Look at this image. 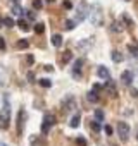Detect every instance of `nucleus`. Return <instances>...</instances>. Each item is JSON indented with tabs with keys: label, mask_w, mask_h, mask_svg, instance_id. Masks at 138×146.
<instances>
[{
	"label": "nucleus",
	"mask_w": 138,
	"mask_h": 146,
	"mask_svg": "<svg viewBox=\"0 0 138 146\" xmlns=\"http://www.w3.org/2000/svg\"><path fill=\"white\" fill-rule=\"evenodd\" d=\"M73 5H71V2H69V0H66V2H64V9H71Z\"/></svg>",
	"instance_id": "obj_35"
},
{
	"label": "nucleus",
	"mask_w": 138,
	"mask_h": 146,
	"mask_svg": "<svg viewBox=\"0 0 138 146\" xmlns=\"http://www.w3.org/2000/svg\"><path fill=\"white\" fill-rule=\"evenodd\" d=\"M9 122H11V108H9V103H5L4 110L0 112V129H9Z\"/></svg>",
	"instance_id": "obj_2"
},
{
	"label": "nucleus",
	"mask_w": 138,
	"mask_h": 146,
	"mask_svg": "<svg viewBox=\"0 0 138 146\" xmlns=\"http://www.w3.org/2000/svg\"><path fill=\"white\" fill-rule=\"evenodd\" d=\"M131 95H133L135 98H138V91H136V90H131Z\"/></svg>",
	"instance_id": "obj_38"
},
{
	"label": "nucleus",
	"mask_w": 138,
	"mask_h": 146,
	"mask_svg": "<svg viewBox=\"0 0 138 146\" xmlns=\"http://www.w3.org/2000/svg\"><path fill=\"white\" fill-rule=\"evenodd\" d=\"M4 24H5L7 28H12V26H14V19H12V17H4Z\"/></svg>",
	"instance_id": "obj_24"
},
{
	"label": "nucleus",
	"mask_w": 138,
	"mask_h": 146,
	"mask_svg": "<svg viewBox=\"0 0 138 146\" xmlns=\"http://www.w3.org/2000/svg\"><path fill=\"white\" fill-rule=\"evenodd\" d=\"M2 24H4V19H0V26H2Z\"/></svg>",
	"instance_id": "obj_40"
},
{
	"label": "nucleus",
	"mask_w": 138,
	"mask_h": 146,
	"mask_svg": "<svg viewBox=\"0 0 138 146\" xmlns=\"http://www.w3.org/2000/svg\"><path fill=\"white\" fill-rule=\"evenodd\" d=\"M5 46H7V45H5V40H4L2 36H0V50L4 52V50H5Z\"/></svg>",
	"instance_id": "obj_31"
},
{
	"label": "nucleus",
	"mask_w": 138,
	"mask_h": 146,
	"mask_svg": "<svg viewBox=\"0 0 138 146\" xmlns=\"http://www.w3.org/2000/svg\"><path fill=\"white\" fill-rule=\"evenodd\" d=\"M80 120H81V115L80 113H74V117H71V120H69V125H71L73 129H76L80 125Z\"/></svg>",
	"instance_id": "obj_12"
},
{
	"label": "nucleus",
	"mask_w": 138,
	"mask_h": 146,
	"mask_svg": "<svg viewBox=\"0 0 138 146\" xmlns=\"http://www.w3.org/2000/svg\"><path fill=\"white\" fill-rule=\"evenodd\" d=\"M107 91H109V93H111V95H112V96H114V95H116V86H114V83H112V81H111V79H109V81H107Z\"/></svg>",
	"instance_id": "obj_18"
},
{
	"label": "nucleus",
	"mask_w": 138,
	"mask_h": 146,
	"mask_svg": "<svg viewBox=\"0 0 138 146\" xmlns=\"http://www.w3.org/2000/svg\"><path fill=\"white\" fill-rule=\"evenodd\" d=\"M111 57H112V60H114V62H123V55H121V53H119L117 50H114Z\"/></svg>",
	"instance_id": "obj_17"
},
{
	"label": "nucleus",
	"mask_w": 138,
	"mask_h": 146,
	"mask_svg": "<svg viewBox=\"0 0 138 146\" xmlns=\"http://www.w3.org/2000/svg\"><path fill=\"white\" fill-rule=\"evenodd\" d=\"M112 29H114V31H123V24H121V23H114V24H112Z\"/></svg>",
	"instance_id": "obj_30"
},
{
	"label": "nucleus",
	"mask_w": 138,
	"mask_h": 146,
	"mask_svg": "<svg viewBox=\"0 0 138 146\" xmlns=\"http://www.w3.org/2000/svg\"><path fill=\"white\" fill-rule=\"evenodd\" d=\"M35 31H36L38 35H42V33L45 31V24H42V23H40V24H36V26H35Z\"/></svg>",
	"instance_id": "obj_25"
},
{
	"label": "nucleus",
	"mask_w": 138,
	"mask_h": 146,
	"mask_svg": "<svg viewBox=\"0 0 138 146\" xmlns=\"http://www.w3.org/2000/svg\"><path fill=\"white\" fill-rule=\"evenodd\" d=\"M24 122H26V110H19V117H17V132H23Z\"/></svg>",
	"instance_id": "obj_8"
},
{
	"label": "nucleus",
	"mask_w": 138,
	"mask_h": 146,
	"mask_svg": "<svg viewBox=\"0 0 138 146\" xmlns=\"http://www.w3.org/2000/svg\"><path fill=\"white\" fill-rule=\"evenodd\" d=\"M42 5H43L42 0H33V7H35L36 11H40V9H42Z\"/></svg>",
	"instance_id": "obj_27"
},
{
	"label": "nucleus",
	"mask_w": 138,
	"mask_h": 146,
	"mask_svg": "<svg viewBox=\"0 0 138 146\" xmlns=\"http://www.w3.org/2000/svg\"><path fill=\"white\" fill-rule=\"evenodd\" d=\"M19 28H21L23 31H29V26H28L26 21H19Z\"/></svg>",
	"instance_id": "obj_26"
},
{
	"label": "nucleus",
	"mask_w": 138,
	"mask_h": 146,
	"mask_svg": "<svg viewBox=\"0 0 138 146\" xmlns=\"http://www.w3.org/2000/svg\"><path fill=\"white\" fill-rule=\"evenodd\" d=\"M76 144L78 146H86V139L85 137H76Z\"/></svg>",
	"instance_id": "obj_28"
},
{
	"label": "nucleus",
	"mask_w": 138,
	"mask_h": 146,
	"mask_svg": "<svg viewBox=\"0 0 138 146\" xmlns=\"http://www.w3.org/2000/svg\"><path fill=\"white\" fill-rule=\"evenodd\" d=\"M88 16H90V21H92L93 26H100V24H102V9H100L98 4H93V5H92Z\"/></svg>",
	"instance_id": "obj_1"
},
{
	"label": "nucleus",
	"mask_w": 138,
	"mask_h": 146,
	"mask_svg": "<svg viewBox=\"0 0 138 146\" xmlns=\"http://www.w3.org/2000/svg\"><path fill=\"white\" fill-rule=\"evenodd\" d=\"M86 12H88V5H86V2L83 0V2H80V4H78V7H76L74 21H76V23H81V21H85V17H86Z\"/></svg>",
	"instance_id": "obj_3"
},
{
	"label": "nucleus",
	"mask_w": 138,
	"mask_h": 146,
	"mask_svg": "<svg viewBox=\"0 0 138 146\" xmlns=\"http://www.w3.org/2000/svg\"><path fill=\"white\" fill-rule=\"evenodd\" d=\"M95 119L100 122V120H104V110H100V108H97L95 110Z\"/></svg>",
	"instance_id": "obj_22"
},
{
	"label": "nucleus",
	"mask_w": 138,
	"mask_h": 146,
	"mask_svg": "<svg viewBox=\"0 0 138 146\" xmlns=\"http://www.w3.org/2000/svg\"><path fill=\"white\" fill-rule=\"evenodd\" d=\"M123 21H124V23H126L128 26H133V21H131V19L128 17V14H123Z\"/></svg>",
	"instance_id": "obj_29"
},
{
	"label": "nucleus",
	"mask_w": 138,
	"mask_h": 146,
	"mask_svg": "<svg viewBox=\"0 0 138 146\" xmlns=\"http://www.w3.org/2000/svg\"><path fill=\"white\" fill-rule=\"evenodd\" d=\"M83 64H85V60H83V58H78V60H74V64H73V76H74V78H80V76H81Z\"/></svg>",
	"instance_id": "obj_6"
},
{
	"label": "nucleus",
	"mask_w": 138,
	"mask_h": 146,
	"mask_svg": "<svg viewBox=\"0 0 138 146\" xmlns=\"http://www.w3.org/2000/svg\"><path fill=\"white\" fill-rule=\"evenodd\" d=\"M0 146H7V144H4V143H0Z\"/></svg>",
	"instance_id": "obj_42"
},
{
	"label": "nucleus",
	"mask_w": 138,
	"mask_h": 146,
	"mask_svg": "<svg viewBox=\"0 0 138 146\" xmlns=\"http://www.w3.org/2000/svg\"><path fill=\"white\" fill-rule=\"evenodd\" d=\"M54 124H55V115L54 113H45L43 115V124H42V132L47 134L54 127Z\"/></svg>",
	"instance_id": "obj_4"
},
{
	"label": "nucleus",
	"mask_w": 138,
	"mask_h": 146,
	"mask_svg": "<svg viewBox=\"0 0 138 146\" xmlns=\"http://www.w3.org/2000/svg\"><path fill=\"white\" fill-rule=\"evenodd\" d=\"M47 2H48V4H52V2H54V0H47Z\"/></svg>",
	"instance_id": "obj_41"
},
{
	"label": "nucleus",
	"mask_w": 138,
	"mask_h": 146,
	"mask_svg": "<svg viewBox=\"0 0 138 146\" xmlns=\"http://www.w3.org/2000/svg\"><path fill=\"white\" fill-rule=\"evenodd\" d=\"M117 134H119L121 141L126 143L128 137H129V125H128L126 122H117Z\"/></svg>",
	"instance_id": "obj_5"
},
{
	"label": "nucleus",
	"mask_w": 138,
	"mask_h": 146,
	"mask_svg": "<svg viewBox=\"0 0 138 146\" xmlns=\"http://www.w3.org/2000/svg\"><path fill=\"white\" fill-rule=\"evenodd\" d=\"M12 2H17V4H19V0H12Z\"/></svg>",
	"instance_id": "obj_43"
},
{
	"label": "nucleus",
	"mask_w": 138,
	"mask_h": 146,
	"mask_svg": "<svg viewBox=\"0 0 138 146\" xmlns=\"http://www.w3.org/2000/svg\"><path fill=\"white\" fill-rule=\"evenodd\" d=\"M90 125H92V129H93L95 132H100V129H102V127H100V122H98V120H93V122H92Z\"/></svg>",
	"instance_id": "obj_23"
},
{
	"label": "nucleus",
	"mask_w": 138,
	"mask_h": 146,
	"mask_svg": "<svg viewBox=\"0 0 138 146\" xmlns=\"http://www.w3.org/2000/svg\"><path fill=\"white\" fill-rule=\"evenodd\" d=\"M69 58H71V52H66V55H64V58H62V62L66 64V62H67Z\"/></svg>",
	"instance_id": "obj_33"
},
{
	"label": "nucleus",
	"mask_w": 138,
	"mask_h": 146,
	"mask_svg": "<svg viewBox=\"0 0 138 146\" xmlns=\"http://www.w3.org/2000/svg\"><path fill=\"white\" fill-rule=\"evenodd\" d=\"M104 131H105V134H107V136H111V134H112V127H111V125H105V127H104Z\"/></svg>",
	"instance_id": "obj_32"
},
{
	"label": "nucleus",
	"mask_w": 138,
	"mask_h": 146,
	"mask_svg": "<svg viewBox=\"0 0 138 146\" xmlns=\"http://www.w3.org/2000/svg\"><path fill=\"white\" fill-rule=\"evenodd\" d=\"M29 144L31 146H45V141L40 136H31L29 137Z\"/></svg>",
	"instance_id": "obj_11"
},
{
	"label": "nucleus",
	"mask_w": 138,
	"mask_h": 146,
	"mask_svg": "<svg viewBox=\"0 0 138 146\" xmlns=\"http://www.w3.org/2000/svg\"><path fill=\"white\" fill-rule=\"evenodd\" d=\"M28 79H29V83H33V79H35V74H33V72H29V74H28Z\"/></svg>",
	"instance_id": "obj_36"
},
{
	"label": "nucleus",
	"mask_w": 138,
	"mask_h": 146,
	"mask_svg": "<svg viewBox=\"0 0 138 146\" xmlns=\"http://www.w3.org/2000/svg\"><path fill=\"white\" fill-rule=\"evenodd\" d=\"M38 83H40V86H43V88H50V86H52V81H50V79H45V78H43V79H38Z\"/></svg>",
	"instance_id": "obj_19"
},
{
	"label": "nucleus",
	"mask_w": 138,
	"mask_h": 146,
	"mask_svg": "<svg viewBox=\"0 0 138 146\" xmlns=\"http://www.w3.org/2000/svg\"><path fill=\"white\" fill-rule=\"evenodd\" d=\"M12 14H14V16H17V17H23L24 11L21 9V5H19V4H14V5H12Z\"/></svg>",
	"instance_id": "obj_14"
},
{
	"label": "nucleus",
	"mask_w": 138,
	"mask_h": 146,
	"mask_svg": "<svg viewBox=\"0 0 138 146\" xmlns=\"http://www.w3.org/2000/svg\"><path fill=\"white\" fill-rule=\"evenodd\" d=\"M45 69H47L48 72H52V70H54V67H52V65H45Z\"/></svg>",
	"instance_id": "obj_39"
},
{
	"label": "nucleus",
	"mask_w": 138,
	"mask_h": 146,
	"mask_svg": "<svg viewBox=\"0 0 138 146\" xmlns=\"http://www.w3.org/2000/svg\"><path fill=\"white\" fill-rule=\"evenodd\" d=\"M86 100H88L90 103H97V102H98L100 98H98V95H97V91H95V90H92V91H90V93L86 95Z\"/></svg>",
	"instance_id": "obj_13"
},
{
	"label": "nucleus",
	"mask_w": 138,
	"mask_h": 146,
	"mask_svg": "<svg viewBox=\"0 0 138 146\" xmlns=\"http://www.w3.org/2000/svg\"><path fill=\"white\" fill-rule=\"evenodd\" d=\"M136 139H138V137H136Z\"/></svg>",
	"instance_id": "obj_44"
},
{
	"label": "nucleus",
	"mask_w": 138,
	"mask_h": 146,
	"mask_svg": "<svg viewBox=\"0 0 138 146\" xmlns=\"http://www.w3.org/2000/svg\"><path fill=\"white\" fill-rule=\"evenodd\" d=\"M97 76H98L100 79H105V81H109V79H111V72H109V69H107L105 65H100V67L97 69Z\"/></svg>",
	"instance_id": "obj_7"
},
{
	"label": "nucleus",
	"mask_w": 138,
	"mask_h": 146,
	"mask_svg": "<svg viewBox=\"0 0 138 146\" xmlns=\"http://www.w3.org/2000/svg\"><path fill=\"white\" fill-rule=\"evenodd\" d=\"M28 62H29V64H33V62H35V57H33V55H29V57H28Z\"/></svg>",
	"instance_id": "obj_37"
},
{
	"label": "nucleus",
	"mask_w": 138,
	"mask_h": 146,
	"mask_svg": "<svg viewBox=\"0 0 138 146\" xmlns=\"http://www.w3.org/2000/svg\"><path fill=\"white\" fill-rule=\"evenodd\" d=\"M121 81H123L126 86H129V84L133 83V72H131V70H124L123 74H121Z\"/></svg>",
	"instance_id": "obj_10"
},
{
	"label": "nucleus",
	"mask_w": 138,
	"mask_h": 146,
	"mask_svg": "<svg viewBox=\"0 0 138 146\" xmlns=\"http://www.w3.org/2000/svg\"><path fill=\"white\" fill-rule=\"evenodd\" d=\"M26 17H28V19H31V21H33V19H35V14H33V12H31V11H26Z\"/></svg>",
	"instance_id": "obj_34"
},
{
	"label": "nucleus",
	"mask_w": 138,
	"mask_h": 146,
	"mask_svg": "<svg viewBox=\"0 0 138 146\" xmlns=\"http://www.w3.org/2000/svg\"><path fill=\"white\" fill-rule=\"evenodd\" d=\"M16 46H17L19 50H24V48H28V46H29V41H28V40H19Z\"/></svg>",
	"instance_id": "obj_16"
},
{
	"label": "nucleus",
	"mask_w": 138,
	"mask_h": 146,
	"mask_svg": "<svg viewBox=\"0 0 138 146\" xmlns=\"http://www.w3.org/2000/svg\"><path fill=\"white\" fill-rule=\"evenodd\" d=\"M52 45L54 46H60L62 45V36L60 35H54L52 36Z\"/></svg>",
	"instance_id": "obj_15"
},
{
	"label": "nucleus",
	"mask_w": 138,
	"mask_h": 146,
	"mask_svg": "<svg viewBox=\"0 0 138 146\" xmlns=\"http://www.w3.org/2000/svg\"><path fill=\"white\" fill-rule=\"evenodd\" d=\"M62 107H64V110H73V108L76 107V100H74L73 96H67V98L62 102Z\"/></svg>",
	"instance_id": "obj_9"
},
{
	"label": "nucleus",
	"mask_w": 138,
	"mask_h": 146,
	"mask_svg": "<svg viewBox=\"0 0 138 146\" xmlns=\"http://www.w3.org/2000/svg\"><path fill=\"white\" fill-rule=\"evenodd\" d=\"M76 24H78L76 21H71V19H67V21H66V29H74V28H76Z\"/></svg>",
	"instance_id": "obj_21"
},
{
	"label": "nucleus",
	"mask_w": 138,
	"mask_h": 146,
	"mask_svg": "<svg viewBox=\"0 0 138 146\" xmlns=\"http://www.w3.org/2000/svg\"><path fill=\"white\" fill-rule=\"evenodd\" d=\"M128 50L131 52L133 57H138V45H128Z\"/></svg>",
	"instance_id": "obj_20"
}]
</instances>
